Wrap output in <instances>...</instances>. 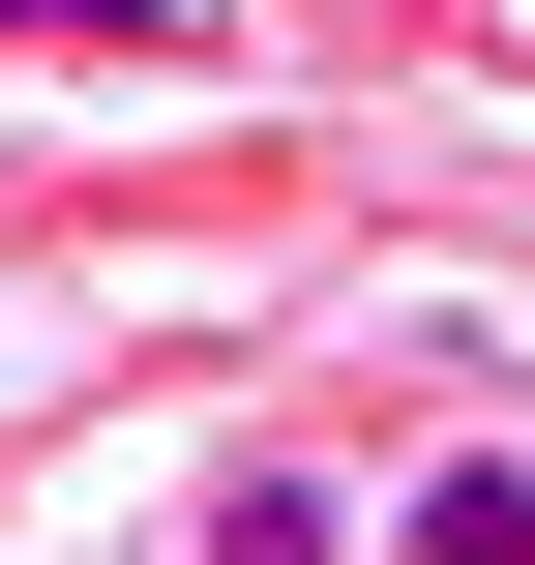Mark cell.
I'll return each mask as SVG.
<instances>
[{"mask_svg": "<svg viewBox=\"0 0 535 565\" xmlns=\"http://www.w3.org/2000/svg\"><path fill=\"white\" fill-rule=\"evenodd\" d=\"M387 565H535V447H417L387 477Z\"/></svg>", "mask_w": 535, "mask_h": 565, "instance_id": "1", "label": "cell"}, {"mask_svg": "<svg viewBox=\"0 0 535 565\" xmlns=\"http://www.w3.org/2000/svg\"><path fill=\"white\" fill-rule=\"evenodd\" d=\"M208 565H387L357 477H208Z\"/></svg>", "mask_w": 535, "mask_h": 565, "instance_id": "2", "label": "cell"}]
</instances>
